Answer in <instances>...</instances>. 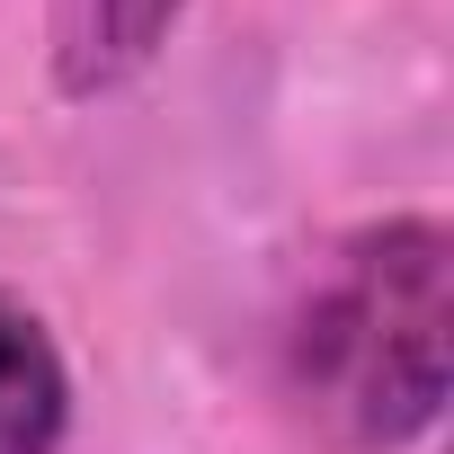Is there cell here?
I'll use <instances>...</instances> for the list:
<instances>
[{
  "label": "cell",
  "mask_w": 454,
  "mask_h": 454,
  "mask_svg": "<svg viewBox=\"0 0 454 454\" xmlns=\"http://www.w3.org/2000/svg\"><path fill=\"white\" fill-rule=\"evenodd\" d=\"M454 232L436 214H383L321 259L277 339L286 410L339 454H401L445 419Z\"/></svg>",
  "instance_id": "1"
},
{
  "label": "cell",
  "mask_w": 454,
  "mask_h": 454,
  "mask_svg": "<svg viewBox=\"0 0 454 454\" xmlns=\"http://www.w3.org/2000/svg\"><path fill=\"white\" fill-rule=\"evenodd\" d=\"M72 436V365L54 321L0 286V454H63Z\"/></svg>",
  "instance_id": "2"
},
{
  "label": "cell",
  "mask_w": 454,
  "mask_h": 454,
  "mask_svg": "<svg viewBox=\"0 0 454 454\" xmlns=\"http://www.w3.org/2000/svg\"><path fill=\"white\" fill-rule=\"evenodd\" d=\"M178 19H187V0H54V90L63 98L125 90L169 45Z\"/></svg>",
  "instance_id": "3"
}]
</instances>
